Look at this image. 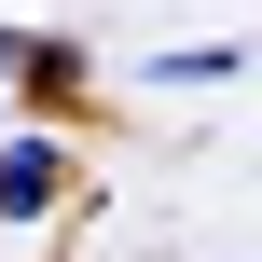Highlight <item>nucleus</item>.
I'll list each match as a JSON object with an SVG mask.
<instances>
[{
    "label": "nucleus",
    "instance_id": "3",
    "mask_svg": "<svg viewBox=\"0 0 262 262\" xmlns=\"http://www.w3.org/2000/svg\"><path fill=\"white\" fill-rule=\"evenodd\" d=\"M235 69H249L235 41H180V55H166V83H235Z\"/></svg>",
    "mask_w": 262,
    "mask_h": 262
},
{
    "label": "nucleus",
    "instance_id": "1",
    "mask_svg": "<svg viewBox=\"0 0 262 262\" xmlns=\"http://www.w3.org/2000/svg\"><path fill=\"white\" fill-rule=\"evenodd\" d=\"M0 83L41 97V111H69V97H83V41H55V28H0Z\"/></svg>",
    "mask_w": 262,
    "mask_h": 262
},
{
    "label": "nucleus",
    "instance_id": "2",
    "mask_svg": "<svg viewBox=\"0 0 262 262\" xmlns=\"http://www.w3.org/2000/svg\"><path fill=\"white\" fill-rule=\"evenodd\" d=\"M55 193H69V152H55L41 124H28V138H0V221H41Z\"/></svg>",
    "mask_w": 262,
    "mask_h": 262
}]
</instances>
